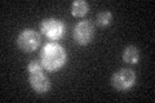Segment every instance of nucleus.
<instances>
[{
  "instance_id": "obj_1",
  "label": "nucleus",
  "mask_w": 155,
  "mask_h": 103,
  "mask_svg": "<svg viewBox=\"0 0 155 103\" xmlns=\"http://www.w3.org/2000/svg\"><path fill=\"white\" fill-rule=\"evenodd\" d=\"M40 62L44 70L47 71H58L66 65L67 62V53L65 48L58 44L57 41L47 43L41 48L40 52Z\"/></svg>"
},
{
  "instance_id": "obj_2",
  "label": "nucleus",
  "mask_w": 155,
  "mask_h": 103,
  "mask_svg": "<svg viewBox=\"0 0 155 103\" xmlns=\"http://www.w3.org/2000/svg\"><path fill=\"white\" fill-rule=\"evenodd\" d=\"M40 31L51 41H58L64 37L66 27L61 19L51 17V18H44L40 22Z\"/></svg>"
},
{
  "instance_id": "obj_3",
  "label": "nucleus",
  "mask_w": 155,
  "mask_h": 103,
  "mask_svg": "<svg viewBox=\"0 0 155 103\" xmlns=\"http://www.w3.org/2000/svg\"><path fill=\"white\" fill-rule=\"evenodd\" d=\"M40 34L34 28H25L17 36V47L25 53H32L40 45Z\"/></svg>"
},
{
  "instance_id": "obj_4",
  "label": "nucleus",
  "mask_w": 155,
  "mask_h": 103,
  "mask_svg": "<svg viewBox=\"0 0 155 103\" xmlns=\"http://www.w3.org/2000/svg\"><path fill=\"white\" fill-rule=\"evenodd\" d=\"M110 82L119 92L129 90L136 84V72L132 68H120L113 73Z\"/></svg>"
},
{
  "instance_id": "obj_5",
  "label": "nucleus",
  "mask_w": 155,
  "mask_h": 103,
  "mask_svg": "<svg viewBox=\"0 0 155 103\" xmlns=\"http://www.w3.org/2000/svg\"><path fill=\"white\" fill-rule=\"evenodd\" d=\"M74 40L79 45H88L94 37V27L89 21H80L75 24L72 32Z\"/></svg>"
},
{
  "instance_id": "obj_6",
  "label": "nucleus",
  "mask_w": 155,
  "mask_h": 103,
  "mask_svg": "<svg viewBox=\"0 0 155 103\" xmlns=\"http://www.w3.org/2000/svg\"><path fill=\"white\" fill-rule=\"evenodd\" d=\"M28 82H30L32 90L39 93V94H44V93H48L51 90V80L47 75L43 73V71L28 73Z\"/></svg>"
},
{
  "instance_id": "obj_7",
  "label": "nucleus",
  "mask_w": 155,
  "mask_h": 103,
  "mask_svg": "<svg viewBox=\"0 0 155 103\" xmlns=\"http://www.w3.org/2000/svg\"><path fill=\"white\" fill-rule=\"evenodd\" d=\"M140 49L134 45H128L125 47V49L123 50V61L125 63H129V65H136L140 61Z\"/></svg>"
},
{
  "instance_id": "obj_8",
  "label": "nucleus",
  "mask_w": 155,
  "mask_h": 103,
  "mask_svg": "<svg viewBox=\"0 0 155 103\" xmlns=\"http://www.w3.org/2000/svg\"><path fill=\"white\" fill-rule=\"evenodd\" d=\"M89 11V5L85 0H75L71 4V14L74 17H84Z\"/></svg>"
},
{
  "instance_id": "obj_9",
  "label": "nucleus",
  "mask_w": 155,
  "mask_h": 103,
  "mask_svg": "<svg viewBox=\"0 0 155 103\" xmlns=\"http://www.w3.org/2000/svg\"><path fill=\"white\" fill-rule=\"evenodd\" d=\"M111 21H113V14H111V12H109V11L100 12L96 17V23L98 24L100 27H107L111 23Z\"/></svg>"
},
{
  "instance_id": "obj_10",
  "label": "nucleus",
  "mask_w": 155,
  "mask_h": 103,
  "mask_svg": "<svg viewBox=\"0 0 155 103\" xmlns=\"http://www.w3.org/2000/svg\"><path fill=\"white\" fill-rule=\"evenodd\" d=\"M43 70H44V67H43L41 62L38 61V60H32L30 63H28V66H27V72H28V73L41 72Z\"/></svg>"
}]
</instances>
